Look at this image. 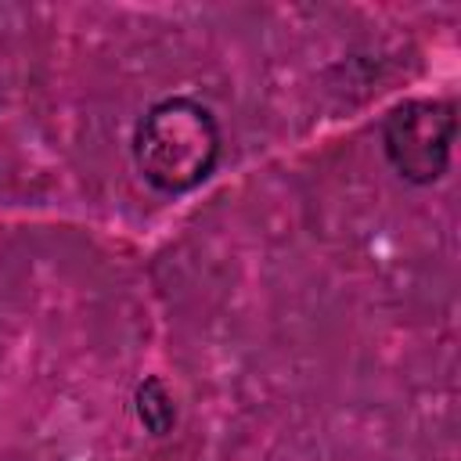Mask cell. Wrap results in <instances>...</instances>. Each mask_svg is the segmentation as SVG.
I'll use <instances>...</instances> for the list:
<instances>
[{
	"label": "cell",
	"instance_id": "6da1fadb",
	"mask_svg": "<svg viewBox=\"0 0 461 461\" xmlns=\"http://www.w3.org/2000/svg\"><path fill=\"white\" fill-rule=\"evenodd\" d=\"M220 158V126L212 112L191 97H166L144 112L133 133V162L140 176L166 194L198 187Z\"/></svg>",
	"mask_w": 461,
	"mask_h": 461
},
{
	"label": "cell",
	"instance_id": "7a4b0ae2",
	"mask_svg": "<svg viewBox=\"0 0 461 461\" xmlns=\"http://www.w3.org/2000/svg\"><path fill=\"white\" fill-rule=\"evenodd\" d=\"M454 104L403 101L382 122V148L393 169L411 184H432L447 173L454 144Z\"/></svg>",
	"mask_w": 461,
	"mask_h": 461
},
{
	"label": "cell",
	"instance_id": "3957f363",
	"mask_svg": "<svg viewBox=\"0 0 461 461\" xmlns=\"http://www.w3.org/2000/svg\"><path fill=\"white\" fill-rule=\"evenodd\" d=\"M137 414H140V421H144L155 436H162V432L173 429L176 407H173V396L166 393V385H162L158 378H148V382L137 389Z\"/></svg>",
	"mask_w": 461,
	"mask_h": 461
}]
</instances>
